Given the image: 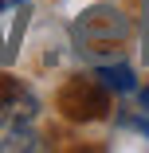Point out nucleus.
I'll use <instances>...</instances> for the list:
<instances>
[{"mask_svg":"<svg viewBox=\"0 0 149 153\" xmlns=\"http://www.w3.org/2000/svg\"><path fill=\"white\" fill-rule=\"evenodd\" d=\"M4 149H36V134L27 130V126H16V130H8L4 134V141H0Z\"/></svg>","mask_w":149,"mask_h":153,"instance_id":"nucleus-4","label":"nucleus"},{"mask_svg":"<svg viewBox=\"0 0 149 153\" xmlns=\"http://www.w3.org/2000/svg\"><path fill=\"white\" fill-rule=\"evenodd\" d=\"M94 82L98 86H106V90H114V94H133V67L130 63H98V71H94Z\"/></svg>","mask_w":149,"mask_h":153,"instance_id":"nucleus-2","label":"nucleus"},{"mask_svg":"<svg viewBox=\"0 0 149 153\" xmlns=\"http://www.w3.org/2000/svg\"><path fill=\"white\" fill-rule=\"evenodd\" d=\"M130 126L149 134V86L133 90V106H130Z\"/></svg>","mask_w":149,"mask_h":153,"instance_id":"nucleus-3","label":"nucleus"},{"mask_svg":"<svg viewBox=\"0 0 149 153\" xmlns=\"http://www.w3.org/2000/svg\"><path fill=\"white\" fill-rule=\"evenodd\" d=\"M71 36L79 47H114V43H126L130 39V16L114 4H94L86 8L75 24H71Z\"/></svg>","mask_w":149,"mask_h":153,"instance_id":"nucleus-1","label":"nucleus"}]
</instances>
